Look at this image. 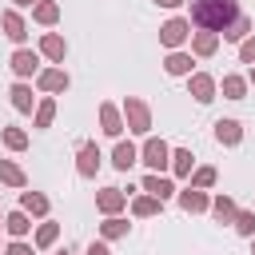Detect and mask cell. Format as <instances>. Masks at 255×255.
Listing matches in <instances>:
<instances>
[{"label": "cell", "mask_w": 255, "mask_h": 255, "mask_svg": "<svg viewBox=\"0 0 255 255\" xmlns=\"http://www.w3.org/2000/svg\"><path fill=\"white\" fill-rule=\"evenodd\" d=\"M20 207H24L28 215H48V199H44L40 191H24V195H20Z\"/></svg>", "instance_id": "18"}, {"label": "cell", "mask_w": 255, "mask_h": 255, "mask_svg": "<svg viewBox=\"0 0 255 255\" xmlns=\"http://www.w3.org/2000/svg\"><path fill=\"white\" fill-rule=\"evenodd\" d=\"M215 48H219V36L215 32H195V40H191V52L195 56H211Z\"/></svg>", "instance_id": "17"}, {"label": "cell", "mask_w": 255, "mask_h": 255, "mask_svg": "<svg viewBox=\"0 0 255 255\" xmlns=\"http://www.w3.org/2000/svg\"><path fill=\"white\" fill-rule=\"evenodd\" d=\"M167 159H171V151H167L163 139H147V143H143V163H147L151 171H163Z\"/></svg>", "instance_id": "4"}, {"label": "cell", "mask_w": 255, "mask_h": 255, "mask_svg": "<svg viewBox=\"0 0 255 255\" xmlns=\"http://www.w3.org/2000/svg\"><path fill=\"white\" fill-rule=\"evenodd\" d=\"M112 163H116L120 171H128V167L135 163V147H131L128 139H120V143H116V155H112Z\"/></svg>", "instance_id": "21"}, {"label": "cell", "mask_w": 255, "mask_h": 255, "mask_svg": "<svg viewBox=\"0 0 255 255\" xmlns=\"http://www.w3.org/2000/svg\"><path fill=\"white\" fill-rule=\"evenodd\" d=\"M0 24H4V36H8V40H16V44H20L24 36H28V28H24V20H20V12H12V8H8L4 16H0Z\"/></svg>", "instance_id": "13"}, {"label": "cell", "mask_w": 255, "mask_h": 255, "mask_svg": "<svg viewBox=\"0 0 255 255\" xmlns=\"http://www.w3.org/2000/svg\"><path fill=\"white\" fill-rule=\"evenodd\" d=\"M8 96H12V108H16V112H32V88H28V84H12Z\"/></svg>", "instance_id": "20"}, {"label": "cell", "mask_w": 255, "mask_h": 255, "mask_svg": "<svg viewBox=\"0 0 255 255\" xmlns=\"http://www.w3.org/2000/svg\"><path fill=\"white\" fill-rule=\"evenodd\" d=\"M159 203H163V199H155V195H143V199H135V203H131V211H135L139 219H147V215H155V211H159Z\"/></svg>", "instance_id": "27"}, {"label": "cell", "mask_w": 255, "mask_h": 255, "mask_svg": "<svg viewBox=\"0 0 255 255\" xmlns=\"http://www.w3.org/2000/svg\"><path fill=\"white\" fill-rule=\"evenodd\" d=\"M32 16H36L40 24H56V20H60V4H56V0H40V4L32 8Z\"/></svg>", "instance_id": "19"}, {"label": "cell", "mask_w": 255, "mask_h": 255, "mask_svg": "<svg viewBox=\"0 0 255 255\" xmlns=\"http://www.w3.org/2000/svg\"><path fill=\"white\" fill-rule=\"evenodd\" d=\"M16 4H24V8H32V4H40V0H16Z\"/></svg>", "instance_id": "39"}, {"label": "cell", "mask_w": 255, "mask_h": 255, "mask_svg": "<svg viewBox=\"0 0 255 255\" xmlns=\"http://www.w3.org/2000/svg\"><path fill=\"white\" fill-rule=\"evenodd\" d=\"M235 231L239 235H255V215L251 211H235Z\"/></svg>", "instance_id": "33"}, {"label": "cell", "mask_w": 255, "mask_h": 255, "mask_svg": "<svg viewBox=\"0 0 255 255\" xmlns=\"http://www.w3.org/2000/svg\"><path fill=\"white\" fill-rule=\"evenodd\" d=\"M124 116H128V131H147L151 128V112H147V104L143 100H135V96H128L124 100Z\"/></svg>", "instance_id": "2"}, {"label": "cell", "mask_w": 255, "mask_h": 255, "mask_svg": "<svg viewBox=\"0 0 255 255\" xmlns=\"http://www.w3.org/2000/svg\"><path fill=\"white\" fill-rule=\"evenodd\" d=\"M211 215H215L219 223H235V203H231L227 195H219V199H211Z\"/></svg>", "instance_id": "22"}, {"label": "cell", "mask_w": 255, "mask_h": 255, "mask_svg": "<svg viewBox=\"0 0 255 255\" xmlns=\"http://www.w3.org/2000/svg\"><path fill=\"white\" fill-rule=\"evenodd\" d=\"M247 32H251V20H247V16H239V20L223 32V40H247Z\"/></svg>", "instance_id": "30"}, {"label": "cell", "mask_w": 255, "mask_h": 255, "mask_svg": "<svg viewBox=\"0 0 255 255\" xmlns=\"http://www.w3.org/2000/svg\"><path fill=\"white\" fill-rule=\"evenodd\" d=\"M8 64H12V72H16V76H32V72H36V64H40V56H36V52H28V48H20V52H12V60H8Z\"/></svg>", "instance_id": "11"}, {"label": "cell", "mask_w": 255, "mask_h": 255, "mask_svg": "<svg viewBox=\"0 0 255 255\" xmlns=\"http://www.w3.org/2000/svg\"><path fill=\"white\" fill-rule=\"evenodd\" d=\"M235 20H239L235 0H191V24H199L203 32H227Z\"/></svg>", "instance_id": "1"}, {"label": "cell", "mask_w": 255, "mask_h": 255, "mask_svg": "<svg viewBox=\"0 0 255 255\" xmlns=\"http://www.w3.org/2000/svg\"><path fill=\"white\" fill-rule=\"evenodd\" d=\"M187 32H191V24L175 16V20H167V24L159 28V44H163V48H179V44L187 40Z\"/></svg>", "instance_id": "3"}, {"label": "cell", "mask_w": 255, "mask_h": 255, "mask_svg": "<svg viewBox=\"0 0 255 255\" xmlns=\"http://www.w3.org/2000/svg\"><path fill=\"white\" fill-rule=\"evenodd\" d=\"M163 68H167V76H191V56L187 52H171L163 60Z\"/></svg>", "instance_id": "15"}, {"label": "cell", "mask_w": 255, "mask_h": 255, "mask_svg": "<svg viewBox=\"0 0 255 255\" xmlns=\"http://www.w3.org/2000/svg\"><path fill=\"white\" fill-rule=\"evenodd\" d=\"M100 128H104V135H120L124 131V120H120L116 104H100Z\"/></svg>", "instance_id": "9"}, {"label": "cell", "mask_w": 255, "mask_h": 255, "mask_svg": "<svg viewBox=\"0 0 255 255\" xmlns=\"http://www.w3.org/2000/svg\"><path fill=\"white\" fill-rule=\"evenodd\" d=\"M251 84H255V68H251Z\"/></svg>", "instance_id": "40"}, {"label": "cell", "mask_w": 255, "mask_h": 255, "mask_svg": "<svg viewBox=\"0 0 255 255\" xmlns=\"http://www.w3.org/2000/svg\"><path fill=\"white\" fill-rule=\"evenodd\" d=\"M124 203H128V195H124L120 187H104V191L96 195V207H100L104 215H120V211H124Z\"/></svg>", "instance_id": "6"}, {"label": "cell", "mask_w": 255, "mask_h": 255, "mask_svg": "<svg viewBox=\"0 0 255 255\" xmlns=\"http://www.w3.org/2000/svg\"><path fill=\"white\" fill-rule=\"evenodd\" d=\"M4 227H8V235H16V239H20V235H28V227H32V223H28V211H24V207H20V211H12V215L4 219Z\"/></svg>", "instance_id": "23"}, {"label": "cell", "mask_w": 255, "mask_h": 255, "mask_svg": "<svg viewBox=\"0 0 255 255\" xmlns=\"http://www.w3.org/2000/svg\"><path fill=\"white\" fill-rule=\"evenodd\" d=\"M239 60L243 64H255V40H243L239 44Z\"/></svg>", "instance_id": "35"}, {"label": "cell", "mask_w": 255, "mask_h": 255, "mask_svg": "<svg viewBox=\"0 0 255 255\" xmlns=\"http://www.w3.org/2000/svg\"><path fill=\"white\" fill-rule=\"evenodd\" d=\"M60 255H72V251H60Z\"/></svg>", "instance_id": "41"}, {"label": "cell", "mask_w": 255, "mask_h": 255, "mask_svg": "<svg viewBox=\"0 0 255 255\" xmlns=\"http://www.w3.org/2000/svg\"><path fill=\"white\" fill-rule=\"evenodd\" d=\"M215 139L227 143V147H235L243 139V124L239 120H215Z\"/></svg>", "instance_id": "8"}, {"label": "cell", "mask_w": 255, "mask_h": 255, "mask_svg": "<svg viewBox=\"0 0 255 255\" xmlns=\"http://www.w3.org/2000/svg\"><path fill=\"white\" fill-rule=\"evenodd\" d=\"M0 183H8V187H24V183H28V175H24L12 159H0Z\"/></svg>", "instance_id": "16"}, {"label": "cell", "mask_w": 255, "mask_h": 255, "mask_svg": "<svg viewBox=\"0 0 255 255\" xmlns=\"http://www.w3.org/2000/svg\"><path fill=\"white\" fill-rule=\"evenodd\" d=\"M36 84H40L44 92H64V88H68V72H64V68H48V72L36 76Z\"/></svg>", "instance_id": "12"}, {"label": "cell", "mask_w": 255, "mask_h": 255, "mask_svg": "<svg viewBox=\"0 0 255 255\" xmlns=\"http://www.w3.org/2000/svg\"><path fill=\"white\" fill-rule=\"evenodd\" d=\"M76 171H80L84 179H92V175L100 171V147H96L92 139H88V143L80 147V155H76Z\"/></svg>", "instance_id": "5"}, {"label": "cell", "mask_w": 255, "mask_h": 255, "mask_svg": "<svg viewBox=\"0 0 255 255\" xmlns=\"http://www.w3.org/2000/svg\"><path fill=\"white\" fill-rule=\"evenodd\" d=\"M171 167H175V175H191V151H171Z\"/></svg>", "instance_id": "32"}, {"label": "cell", "mask_w": 255, "mask_h": 255, "mask_svg": "<svg viewBox=\"0 0 255 255\" xmlns=\"http://www.w3.org/2000/svg\"><path fill=\"white\" fill-rule=\"evenodd\" d=\"M40 52H44L48 60H64V40H60L56 32H48V36L40 40Z\"/></svg>", "instance_id": "25"}, {"label": "cell", "mask_w": 255, "mask_h": 255, "mask_svg": "<svg viewBox=\"0 0 255 255\" xmlns=\"http://www.w3.org/2000/svg\"><path fill=\"white\" fill-rule=\"evenodd\" d=\"M223 96L227 100H243L247 96V80L243 76H223Z\"/></svg>", "instance_id": "26"}, {"label": "cell", "mask_w": 255, "mask_h": 255, "mask_svg": "<svg viewBox=\"0 0 255 255\" xmlns=\"http://www.w3.org/2000/svg\"><path fill=\"white\" fill-rule=\"evenodd\" d=\"M8 255H32V247H28V243H20V239H16V243H12V247H8Z\"/></svg>", "instance_id": "36"}, {"label": "cell", "mask_w": 255, "mask_h": 255, "mask_svg": "<svg viewBox=\"0 0 255 255\" xmlns=\"http://www.w3.org/2000/svg\"><path fill=\"white\" fill-rule=\"evenodd\" d=\"M159 8H175V4H183V0H155Z\"/></svg>", "instance_id": "38"}, {"label": "cell", "mask_w": 255, "mask_h": 255, "mask_svg": "<svg viewBox=\"0 0 255 255\" xmlns=\"http://www.w3.org/2000/svg\"><path fill=\"white\" fill-rule=\"evenodd\" d=\"M187 88H191V96H195L199 104H211V100H215V80L203 76V72H195V76L187 80Z\"/></svg>", "instance_id": "7"}, {"label": "cell", "mask_w": 255, "mask_h": 255, "mask_svg": "<svg viewBox=\"0 0 255 255\" xmlns=\"http://www.w3.org/2000/svg\"><path fill=\"white\" fill-rule=\"evenodd\" d=\"M100 235H104V239H120V235H128V219H120V215H108V219L100 223Z\"/></svg>", "instance_id": "24"}, {"label": "cell", "mask_w": 255, "mask_h": 255, "mask_svg": "<svg viewBox=\"0 0 255 255\" xmlns=\"http://www.w3.org/2000/svg\"><path fill=\"white\" fill-rule=\"evenodd\" d=\"M179 207H183V211H211V199H207L199 187H183V191H179Z\"/></svg>", "instance_id": "10"}, {"label": "cell", "mask_w": 255, "mask_h": 255, "mask_svg": "<svg viewBox=\"0 0 255 255\" xmlns=\"http://www.w3.org/2000/svg\"><path fill=\"white\" fill-rule=\"evenodd\" d=\"M88 255H112V251H108L104 243H92V247H88Z\"/></svg>", "instance_id": "37"}, {"label": "cell", "mask_w": 255, "mask_h": 255, "mask_svg": "<svg viewBox=\"0 0 255 255\" xmlns=\"http://www.w3.org/2000/svg\"><path fill=\"white\" fill-rule=\"evenodd\" d=\"M211 183H215V167H199V171L191 175V187H199V191L211 187Z\"/></svg>", "instance_id": "34"}, {"label": "cell", "mask_w": 255, "mask_h": 255, "mask_svg": "<svg viewBox=\"0 0 255 255\" xmlns=\"http://www.w3.org/2000/svg\"><path fill=\"white\" fill-rule=\"evenodd\" d=\"M52 120H56V100H44L36 108V128H52Z\"/></svg>", "instance_id": "28"}, {"label": "cell", "mask_w": 255, "mask_h": 255, "mask_svg": "<svg viewBox=\"0 0 255 255\" xmlns=\"http://www.w3.org/2000/svg\"><path fill=\"white\" fill-rule=\"evenodd\" d=\"M4 143H8L12 151H24V147H28V135H24L20 128H4Z\"/></svg>", "instance_id": "31"}, {"label": "cell", "mask_w": 255, "mask_h": 255, "mask_svg": "<svg viewBox=\"0 0 255 255\" xmlns=\"http://www.w3.org/2000/svg\"><path fill=\"white\" fill-rule=\"evenodd\" d=\"M143 191H151L155 199H171V195H175V187H171V179H163L159 171H151V175L143 179Z\"/></svg>", "instance_id": "14"}, {"label": "cell", "mask_w": 255, "mask_h": 255, "mask_svg": "<svg viewBox=\"0 0 255 255\" xmlns=\"http://www.w3.org/2000/svg\"><path fill=\"white\" fill-rule=\"evenodd\" d=\"M56 235H60V223H40V231H36V247H52Z\"/></svg>", "instance_id": "29"}]
</instances>
